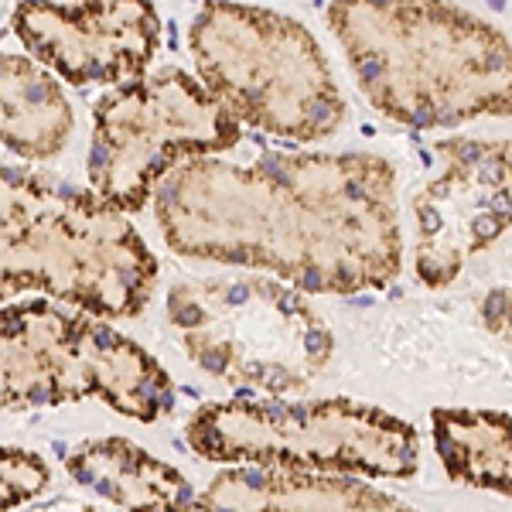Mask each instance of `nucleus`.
Returning <instances> with one entry per match:
<instances>
[{"mask_svg": "<svg viewBox=\"0 0 512 512\" xmlns=\"http://www.w3.org/2000/svg\"><path fill=\"white\" fill-rule=\"evenodd\" d=\"M14 35L69 86H123L147 72L161 41L151 0H21Z\"/></svg>", "mask_w": 512, "mask_h": 512, "instance_id": "8", "label": "nucleus"}, {"mask_svg": "<svg viewBox=\"0 0 512 512\" xmlns=\"http://www.w3.org/2000/svg\"><path fill=\"white\" fill-rule=\"evenodd\" d=\"M509 321H512V311H509Z\"/></svg>", "mask_w": 512, "mask_h": 512, "instance_id": "16", "label": "nucleus"}, {"mask_svg": "<svg viewBox=\"0 0 512 512\" xmlns=\"http://www.w3.org/2000/svg\"><path fill=\"white\" fill-rule=\"evenodd\" d=\"M168 315L188 359L239 396H277L304 383L270 345L332 342L301 294L256 280H181L168 294Z\"/></svg>", "mask_w": 512, "mask_h": 512, "instance_id": "7", "label": "nucleus"}, {"mask_svg": "<svg viewBox=\"0 0 512 512\" xmlns=\"http://www.w3.org/2000/svg\"><path fill=\"white\" fill-rule=\"evenodd\" d=\"M192 451L226 465L335 468V472H414V434L352 403H284L239 396L205 403L185 427Z\"/></svg>", "mask_w": 512, "mask_h": 512, "instance_id": "6", "label": "nucleus"}, {"mask_svg": "<svg viewBox=\"0 0 512 512\" xmlns=\"http://www.w3.org/2000/svg\"><path fill=\"white\" fill-rule=\"evenodd\" d=\"M383 495L349 478L301 475L280 465H243L212 478L195 506L202 509H352L383 506Z\"/></svg>", "mask_w": 512, "mask_h": 512, "instance_id": "11", "label": "nucleus"}, {"mask_svg": "<svg viewBox=\"0 0 512 512\" xmlns=\"http://www.w3.org/2000/svg\"><path fill=\"white\" fill-rule=\"evenodd\" d=\"M65 4H82V0H65Z\"/></svg>", "mask_w": 512, "mask_h": 512, "instance_id": "15", "label": "nucleus"}, {"mask_svg": "<svg viewBox=\"0 0 512 512\" xmlns=\"http://www.w3.org/2000/svg\"><path fill=\"white\" fill-rule=\"evenodd\" d=\"M386 168L373 158L263 154L233 164L188 158L154 188V219L178 256L263 267L301 291H359L393 267L383 209Z\"/></svg>", "mask_w": 512, "mask_h": 512, "instance_id": "1", "label": "nucleus"}, {"mask_svg": "<svg viewBox=\"0 0 512 512\" xmlns=\"http://www.w3.org/2000/svg\"><path fill=\"white\" fill-rule=\"evenodd\" d=\"M48 478H52V472H48L41 454L0 444V509L35 502L48 489Z\"/></svg>", "mask_w": 512, "mask_h": 512, "instance_id": "12", "label": "nucleus"}, {"mask_svg": "<svg viewBox=\"0 0 512 512\" xmlns=\"http://www.w3.org/2000/svg\"><path fill=\"white\" fill-rule=\"evenodd\" d=\"M239 144V120L181 69L144 72L93 106L89 181L120 212H140L175 164Z\"/></svg>", "mask_w": 512, "mask_h": 512, "instance_id": "5", "label": "nucleus"}, {"mask_svg": "<svg viewBox=\"0 0 512 512\" xmlns=\"http://www.w3.org/2000/svg\"><path fill=\"white\" fill-rule=\"evenodd\" d=\"M475 229H478V233H482V236H492V233H495V229H499V222H489V219H478V222H475Z\"/></svg>", "mask_w": 512, "mask_h": 512, "instance_id": "14", "label": "nucleus"}, {"mask_svg": "<svg viewBox=\"0 0 512 512\" xmlns=\"http://www.w3.org/2000/svg\"><path fill=\"white\" fill-rule=\"evenodd\" d=\"M72 134V106L59 79L24 55L0 52V147L28 161L62 154Z\"/></svg>", "mask_w": 512, "mask_h": 512, "instance_id": "10", "label": "nucleus"}, {"mask_svg": "<svg viewBox=\"0 0 512 512\" xmlns=\"http://www.w3.org/2000/svg\"><path fill=\"white\" fill-rule=\"evenodd\" d=\"M65 472L82 489L120 509H188L195 492L175 465L127 437H96L65 454Z\"/></svg>", "mask_w": 512, "mask_h": 512, "instance_id": "9", "label": "nucleus"}, {"mask_svg": "<svg viewBox=\"0 0 512 512\" xmlns=\"http://www.w3.org/2000/svg\"><path fill=\"white\" fill-rule=\"evenodd\" d=\"M502 315H506V294H502V291H492V297L485 301V318H489V321H499Z\"/></svg>", "mask_w": 512, "mask_h": 512, "instance_id": "13", "label": "nucleus"}, {"mask_svg": "<svg viewBox=\"0 0 512 512\" xmlns=\"http://www.w3.org/2000/svg\"><path fill=\"white\" fill-rule=\"evenodd\" d=\"M198 82L246 127L318 140L342 120L328 62L297 21L263 7L212 0L188 28Z\"/></svg>", "mask_w": 512, "mask_h": 512, "instance_id": "3", "label": "nucleus"}, {"mask_svg": "<svg viewBox=\"0 0 512 512\" xmlns=\"http://www.w3.org/2000/svg\"><path fill=\"white\" fill-rule=\"evenodd\" d=\"M158 284V256L127 212L28 168H0V297L45 291L99 318H134Z\"/></svg>", "mask_w": 512, "mask_h": 512, "instance_id": "2", "label": "nucleus"}, {"mask_svg": "<svg viewBox=\"0 0 512 512\" xmlns=\"http://www.w3.org/2000/svg\"><path fill=\"white\" fill-rule=\"evenodd\" d=\"M99 400L154 424L175 407L164 366L99 315L48 301L0 308V410Z\"/></svg>", "mask_w": 512, "mask_h": 512, "instance_id": "4", "label": "nucleus"}]
</instances>
